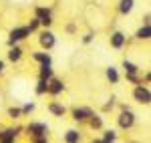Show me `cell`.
Instances as JSON below:
<instances>
[{"mask_svg":"<svg viewBox=\"0 0 151 143\" xmlns=\"http://www.w3.org/2000/svg\"><path fill=\"white\" fill-rule=\"evenodd\" d=\"M101 131H103V129H101ZM117 139H119V135H117L115 129H105L103 135H101L99 139H93V141L95 143H115Z\"/></svg>","mask_w":151,"mask_h":143,"instance_id":"16","label":"cell"},{"mask_svg":"<svg viewBox=\"0 0 151 143\" xmlns=\"http://www.w3.org/2000/svg\"><path fill=\"white\" fill-rule=\"evenodd\" d=\"M137 123V115L131 111V109H125V111H119L117 115V127L121 131H131Z\"/></svg>","mask_w":151,"mask_h":143,"instance_id":"2","label":"cell"},{"mask_svg":"<svg viewBox=\"0 0 151 143\" xmlns=\"http://www.w3.org/2000/svg\"><path fill=\"white\" fill-rule=\"evenodd\" d=\"M24 131L35 143H48L50 127L47 123H42V121H30L28 125H24Z\"/></svg>","mask_w":151,"mask_h":143,"instance_id":"1","label":"cell"},{"mask_svg":"<svg viewBox=\"0 0 151 143\" xmlns=\"http://www.w3.org/2000/svg\"><path fill=\"white\" fill-rule=\"evenodd\" d=\"M87 125H89V127H91L93 131H101V129L105 127V119L101 117V115H97V113L93 111V115H91V117L87 119Z\"/></svg>","mask_w":151,"mask_h":143,"instance_id":"17","label":"cell"},{"mask_svg":"<svg viewBox=\"0 0 151 143\" xmlns=\"http://www.w3.org/2000/svg\"><path fill=\"white\" fill-rule=\"evenodd\" d=\"M135 38L137 40H149L151 38V24H141L135 32Z\"/></svg>","mask_w":151,"mask_h":143,"instance_id":"21","label":"cell"},{"mask_svg":"<svg viewBox=\"0 0 151 143\" xmlns=\"http://www.w3.org/2000/svg\"><path fill=\"white\" fill-rule=\"evenodd\" d=\"M24 57V50L20 45H12V47H8V52H6V59L10 60V63H20Z\"/></svg>","mask_w":151,"mask_h":143,"instance_id":"12","label":"cell"},{"mask_svg":"<svg viewBox=\"0 0 151 143\" xmlns=\"http://www.w3.org/2000/svg\"><path fill=\"white\" fill-rule=\"evenodd\" d=\"M35 16L40 20V26L42 28H50L52 26V10L48 8V6H36L35 8Z\"/></svg>","mask_w":151,"mask_h":143,"instance_id":"7","label":"cell"},{"mask_svg":"<svg viewBox=\"0 0 151 143\" xmlns=\"http://www.w3.org/2000/svg\"><path fill=\"white\" fill-rule=\"evenodd\" d=\"M65 32H67V34H77V24L73 22V20H70V22H67V26H65Z\"/></svg>","mask_w":151,"mask_h":143,"instance_id":"29","label":"cell"},{"mask_svg":"<svg viewBox=\"0 0 151 143\" xmlns=\"http://www.w3.org/2000/svg\"><path fill=\"white\" fill-rule=\"evenodd\" d=\"M105 77H107V81H109L111 85H117L119 81H121L119 69H117V67H113V65H109V67L105 69Z\"/></svg>","mask_w":151,"mask_h":143,"instance_id":"18","label":"cell"},{"mask_svg":"<svg viewBox=\"0 0 151 143\" xmlns=\"http://www.w3.org/2000/svg\"><path fill=\"white\" fill-rule=\"evenodd\" d=\"M47 91H48V81H45V79H38L35 85V93L38 97H42V95H47Z\"/></svg>","mask_w":151,"mask_h":143,"instance_id":"22","label":"cell"},{"mask_svg":"<svg viewBox=\"0 0 151 143\" xmlns=\"http://www.w3.org/2000/svg\"><path fill=\"white\" fill-rule=\"evenodd\" d=\"M47 109H48V113H50L52 117H57V119H60V117L67 115V107H65L60 101H50L47 105Z\"/></svg>","mask_w":151,"mask_h":143,"instance_id":"11","label":"cell"},{"mask_svg":"<svg viewBox=\"0 0 151 143\" xmlns=\"http://www.w3.org/2000/svg\"><path fill=\"white\" fill-rule=\"evenodd\" d=\"M35 109H36V103L35 101H28V103H24L20 107V113H22V117H30L35 113Z\"/></svg>","mask_w":151,"mask_h":143,"instance_id":"24","label":"cell"},{"mask_svg":"<svg viewBox=\"0 0 151 143\" xmlns=\"http://www.w3.org/2000/svg\"><path fill=\"white\" fill-rule=\"evenodd\" d=\"M133 8H135V0H119V4H117V12L121 16H129Z\"/></svg>","mask_w":151,"mask_h":143,"instance_id":"14","label":"cell"},{"mask_svg":"<svg viewBox=\"0 0 151 143\" xmlns=\"http://www.w3.org/2000/svg\"><path fill=\"white\" fill-rule=\"evenodd\" d=\"M65 89H67V85H65L63 79H58V77L48 79V91H47V95L58 97V95H63V93H65Z\"/></svg>","mask_w":151,"mask_h":143,"instance_id":"9","label":"cell"},{"mask_svg":"<svg viewBox=\"0 0 151 143\" xmlns=\"http://www.w3.org/2000/svg\"><path fill=\"white\" fill-rule=\"evenodd\" d=\"M115 103H117V99L111 95V99H109V101H107V103L103 105V113H109V111H113V109H115Z\"/></svg>","mask_w":151,"mask_h":143,"instance_id":"26","label":"cell"},{"mask_svg":"<svg viewBox=\"0 0 151 143\" xmlns=\"http://www.w3.org/2000/svg\"><path fill=\"white\" fill-rule=\"evenodd\" d=\"M133 101L139 103V105H149L151 103V91H149V85L145 83H137L133 87Z\"/></svg>","mask_w":151,"mask_h":143,"instance_id":"4","label":"cell"},{"mask_svg":"<svg viewBox=\"0 0 151 143\" xmlns=\"http://www.w3.org/2000/svg\"><path fill=\"white\" fill-rule=\"evenodd\" d=\"M81 40H83V45H91V42L95 40V32H93V30H89V32H85Z\"/></svg>","mask_w":151,"mask_h":143,"instance_id":"28","label":"cell"},{"mask_svg":"<svg viewBox=\"0 0 151 143\" xmlns=\"http://www.w3.org/2000/svg\"><path fill=\"white\" fill-rule=\"evenodd\" d=\"M24 131L22 125H14V127H6L0 129V143H14L18 139V135Z\"/></svg>","mask_w":151,"mask_h":143,"instance_id":"6","label":"cell"},{"mask_svg":"<svg viewBox=\"0 0 151 143\" xmlns=\"http://www.w3.org/2000/svg\"><path fill=\"white\" fill-rule=\"evenodd\" d=\"M63 139H65V143H79L83 141V131L81 129H67Z\"/></svg>","mask_w":151,"mask_h":143,"instance_id":"15","label":"cell"},{"mask_svg":"<svg viewBox=\"0 0 151 143\" xmlns=\"http://www.w3.org/2000/svg\"><path fill=\"white\" fill-rule=\"evenodd\" d=\"M6 117L12 121H18L22 119V113H20V107H16V105H12V107H8V111H6Z\"/></svg>","mask_w":151,"mask_h":143,"instance_id":"23","label":"cell"},{"mask_svg":"<svg viewBox=\"0 0 151 143\" xmlns=\"http://www.w3.org/2000/svg\"><path fill=\"white\" fill-rule=\"evenodd\" d=\"M38 45L42 50H52L57 47V34L50 28H40L38 30Z\"/></svg>","mask_w":151,"mask_h":143,"instance_id":"5","label":"cell"},{"mask_svg":"<svg viewBox=\"0 0 151 143\" xmlns=\"http://www.w3.org/2000/svg\"><path fill=\"white\" fill-rule=\"evenodd\" d=\"M109 45H111V48H115V50L125 48V45H127V36H125V32H121V30H113L111 36H109Z\"/></svg>","mask_w":151,"mask_h":143,"instance_id":"10","label":"cell"},{"mask_svg":"<svg viewBox=\"0 0 151 143\" xmlns=\"http://www.w3.org/2000/svg\"><path fill=\"white\" fill-rule=\"evenodd\" d=\"M149 81H151V73H149V71H145V75H143V77H141V83L149 85Z\"/></svg>","mask_w":151,"mask_h":143,"instance_id":"30","label":"cell"},{"mask_svg":"<svg viewBox=\"0 0 151 143\" xmlns=\"http://www.w3.org/2000/svg\"><path fill=\"white\" fill-rule=\"evenodd\" d=\"M121 69H123V73H125V75H137V73H141V67H139V65H135L133 60H129V59H123Z\"/></svg>","mask_w":151,"mask_h":143,"instance_id":"19","label":"cell"},{"mask_svg":"<svg viewBox=\"0 0 151 143\" xmlns=\"http://www.w3.org/2000/svg\"><path fill=\"white\" fill-rule=\"evenodd\" d=\"M55 77V69H52V65H38V79H52Z\"/></svg>","mask_w":151,"mask_h":143,"instance_id":"20","label":"cell"},{"mask_svg":"<svg viewBox=\"0 0 151 143\" xmlns=\"http://www.w3.org/2000/svg\"><path fill=\"white\" fill-rule=\"evenodd\" d=\"M30 34H32V32L28 30V26H26V24H24V26H14L10 32H8L6 45H8V47H12V45H20V42L26 40Z\"/></svg>","mask_w":151,"mask_h":143,"instance_id":"3","label":"cell"},{"mask_svg":"<svg viewBox=\"0 0 151 143\" xmlns=\"http://www.w3.org/2000/svg\"><path fill=\"white\" fill-rule=\"evenodd\" d=\"M143 24H151V14H149V12L143 16Z\"/></svg>","mask_w":151,"mask_h":143,"instance_id":"31","label":"cell"},{"mask_svg":"<svg viewBox=\"0 0 151 143\" xmlns=\"http://www.w3.org/2000/svg\"><path fill=\"white\" fill-rule=\"evenodd\" d=\"M4 69H6V60H2V59H0V75L4 73Z\"/></svg>","mask_w":151,"mask_h":143,"instance_id":"32","label":"cell"},{"mask_svg":"<svg viewBox=\"0 0 151 143\" xmlns=\"http://www.w3.org/2000/svg\"><path fill=\"white\" fill-rule=\"evenodd\" d=\"M32 60L36 65H52V57H50L48 50H36V52H32Z\"/></svg>","mask_w":151,"mask_h":143,"instance_id":"13","label":"cell"},{"mask_svg":"<svg viewBox=\"0 0 151 143\" xmlns=\"http://www.w3.org/2000/svg\"><path fill=\"white\" fill-rule=\"evenodd\" d=\"M125 81H127L129 85H137V83H141V73H137V75H125Z\"/></svg>","mask_w":151,"mask_h":143,"instance_id":"27","label":"cell"},{"mask_svg":"<svg viewBox=\"0 0 151 143\" xmlns=\"http://www.w3.org/2000/svg\"><path fill=\"white\" fill-rule=\"evenodd\" d=\"M26 26H28V30H30V32H38V30L42 28V26H40V20H38L36 16H32V18H30V22L26 24Z\"/></svg>","mask_w":151,"mask_h":143,"instance_id":"25","label":"cell"},{"mask_svg":"<svg viewBox=\"0 0 151 143\" xmlns=\"http://www.w3.org/2000/svg\"><path fill=\"white\" fill-rule=\"evenodd\" d=\"M93 115V109L91 107H75L70 109V119L75 121V123H87V119Z\"/></svg>","mask_w":151,"mask_h":143,"instance_id":"8","label":"cell"},{"mask_svg":"<svg viewBox=\"0 0 151 143\" xmlns=\"http://www.w3.org/2000/svg\"><path fill=\"white\" fill-rule=\"evenodd\" d=\"M125 109H131V107H129L127 103H121V105H119V111H125Z\"/></svg>","mask_w":151,"mask_h":143,"instance_id":"33","label":"cell"}]
</instances>
